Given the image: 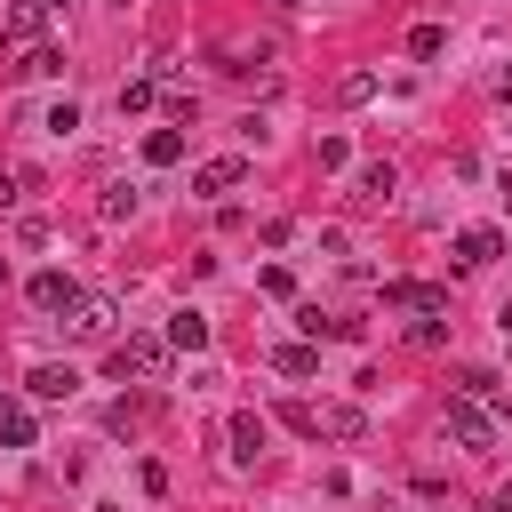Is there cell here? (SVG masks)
<instances>
[{
	"label": "cell",
	"mask_w": 512,
	"mask_h": 512,
	"mask_svg": "<svg viewBox=\"0 0 512 512\" xmlns=\"http://www.w3.org/2000/svg\"><path fill=\"white\" fill-rule=\"evenodd\" d=\"M104 368H112L120 384H128V376H152V384H160V376H168V336H128V344H112Z\"/></svg>",
	"instance_id": "obj_1"
},
{
	"label": "cell",
	"mask_w": 512,
	"mask_h": 512,
	"mask_svg": "<svg viewBox=\"0 0 512 512\" xmlns=\"http://www.w3.org/2000/svg\"><path fill=\"white\" fill-rule=\"evenodd\" d=\"M448 440L472 448V456L496 448V416H488V400H464V392H456V400H448Z\"/></svg>",
	"instance_id": "obj_2"
},
{
	"label": "cell",
	"mask_w": 512,
	"mask_h": 512,
	"mask_svg": "<svg viewBox=\"0 0 512 512\" xmlns=\"http://www.w3.org/2000/svg\"><path fill=\"white\" fill-rule=\"evenodd\" d=\"M112 320H120V304H112L104 288H80V296L64 304V328H72V336H112Z\"/></svg>",
	"instance_id": "obj_3"
},
{
	"label": "cell",
	"mask_w": 512,
	"mask_h": 512,
	"mask_svg": "<svg viewBox=\"0 0 512 512\" xmlns=\"http://www.w3.org/2000/svg\"><path fill=\"white\" fill-rule=\"evenodd\" d=\"M384 304L392 312H416V320H440L448 312V288H432V280H384Z\"/></svg>",
	"instance_id": "obj_4"
},
{
	"label": "cell",
	"mask_w": 512,
	"mask_h": 512,
	"mask_svg": "<svg viewBox=\"0 0 512 512\" xmlns=\"http://www.w3.org/2000/svg\"><path fill=\"white\" fill-rule=\"evenodd\" d=\"M240 176H248V160H240V152H216V160L192 168V192H200V200H224V192H240Z\"/></svg>",
	"instance_id": "obj_5"
},
{
	"label": "cell",
	"mask_w": 512,
	"mask_h": 512,
	"mask_svg": "<svg viewBox=\"0 0 512 512\" xmlns=\"http://www.w3.org/2000/svg\"><path fill=\"white\" fill-rule=\"evenodd\" d=\"M496 256H504V232H496V224L456 232V264H464V272H480V264H496Z\"/></svg>",
	"instance_id": "obj_6"
},
{
	"label": "cell",
	"mask_w": 512,
	"mask_h": 512,
	"mask_svg": "<svg viewBox=\"0 0 512 512\" xmlns=\"http://www.w3.org/2000/svg\"><path fill=\"white\" fill-rule=\"evenodd\" d=\"M392 192H400V176H392V160H368V168L352 176V200H360V208H384Z\"/></svg>",
	"instance_id": "obj_7"
},
{
	"label": "cell",
	"mask_w": 512,
	"mask_h": 512,
	"mask_svg": "<svg viewBox=\"0 0 512 512\" xmlns=\"http://www.w3.org/2000/svg\"><path fill=\"white\" fill-rule=\"evenodd\" d=\"M0 32H8V40H24V48H32V40H40V32H48V0H8V16H0Z\"/></svg>",
	"instance_id": "obj_8"
},
{
	"label": "cell",
	"mask_w": 512,
	"mask_h": 512,
	"mask_svg": "<svg viewBox=\"0 0 512 512\" xmlns=\"http://www.w3.org/2000/svg\"><path fill=\"white\" fill-rule=\"evenodd\" d=\"M24 392H32V400H72V392H80V376H72V368H56V360H40V368L24 376Z\"/></svg>",
	"instance_id": "obj_9"
},
{
	"label": "cell",
	"mask_w": 512,
	"mask_h": 512,
	"mask_svg": "<svg viewBox=\"0 0 512 512\" xmlns=\"http://www.w3.org/2000/svg\"><path fill=\"white\" fill-rule=\"evenodd\" d=\"M224 440H232V456H240V464H256V448H264V416H256V408H232Z\"/></svg>",
	"instance_id": "obj_10"
},
{
	"label": "cell",
	"mask_w": 512,
	"mask_h": 512,
	"mask_svg": "<svg viewBox=\"0 0 512 512\" xmlns=\"http://www.w3.org/2000/svg\"><path fill=\"white\" fill-rule=\"evenodd\" d=\"M56 72H64V48H56V40H32V48L16 56V80H56Z\"/></svg>",
	"instance_id": "obj_11"
},
{
	"label": "cell",
	"mask_w": 512,
	"mask_h": 512,
	"mask_svg": "<svg viewBox=\"0 0 512 512\" xmlns=\"http://www.w3.org/2000/svg\"><path fill=\"white\" fill-rule=\"evenodd\" d=\"M24 296H32L40 312H64V304H72L80 288H72V272H32V288H24Z\"/></svg>",
	"instance_id": "obj_12"
},
{
	"label": "cell",
	"mask_w": 512,
	"mask_h": 512,
	"mask_svg": "<svg viewBox=\"0 0 512 512\" xmlns=\"http://www.w3.org/2000/svg\"><path fill=\"white\" fill-rule=\"evenodd\" d=\"M0 440H8V448H32V440H40V424H32L24 400H0Z\"/></svg>",
	"instance_id": "obj_13"
},
{
	"label": "cell",
	"mask_w": 512,
	"mask_h": 512,
	"mask_svg": "<svg viewBox=\"0 0 512 512\" xmlns=\"http://www.w3.org/2000/svg\"><path fill=\"white\" fill-rule=\"evenodd\" d=\"M168 344H176V352H200V344H208V312H192V304H184V312L168 320Z\"/></svg>",
	"instance_id": "obj_14"
},
{
	"label": "cell",
	"mask_w": 512,
	"mask_h": 512,
	"mask_svg": "<svg viewBox=\"0 0 512 512\" xmlns=\"http://www.w3.org/2000/svg\"><path fill=\"white\" fill-rule=\"evenodd\" d=\"M144 160H152V168H176V160H184V128H152V136H144Z\"/></svg>",
	"instance_id": "obj_15"
},
{
	"label": "cell",
	"mask_w": 512,
	"mask_h": 512,
	"mask_svg": "<svg viewBox=\"0 0 512 512\" xmlns=\"http://www.w3.org/2000/svg\"><path fill=\"white\" fill-rule=\"evenodd\" d=\"M272 368H280V376H312V368H320V352H312V344H280V352H272Z\"/></svg>",
	"instance_id": "obj_16"
},
{
	"label": "cell",
	"mask_w": 512,
	"mask_h": 512,
	"mask_svg": "<svg viewBox=\"0 0 512 512\" xmlns=\"http://www.w3.org/2000/svg\"><path fill=\"white\" fill-rule=\"evenodd\" d=\"M280 424L304 432V440H320V408H304V400H280Z\"/></svg>",
	"instance_id": "obj_17"
},
{
	"label": "cell",
	"mask_w": 512,
	"mask_h": 512,
	"mask_svg": "<svg viewBox=\"0 0 512 512\" xmlns=\"http://www.w3.org/2000/svg\"><path fill=\"white\" fill-rule=\"evenodd\" d=\"M320 432H336V440H360V432H368V416H360V408H328V416H320Z\"/></svg>",
	"instance_id": "obj_18"
},
{
	"label": "cell",
	"mask_w": 512,
	"mask_h": 512,
	"mask_svg": "<svg viewBox=\"0 0 512 512\" xmlns=\"http://www.w3.org/2000/svg\"><path fill=\"white\" fill-rule=\"evenodd\" d=\"M440 48H448V32H440V24H416V32H408V56H416V64H424V56H440Z\"/></svg>",
	"instance_id": "obj_19"
},
{
	"label": "cell",
	"mask_w": 512,
	"mask_h": 512,
	"mask_svg": "<svg viewBox=\"0 0 512 512\" xmlns=\"http://www.w3.org/2000/svg\"><path fill=\"white\" fill-rule=\"evenodd\" d=\"M152 96H160V72H144V80H128V88H120V112H144Z\"/></svg>",
	"instance_id": "obj_20"
},
{
	"label": "cell",
	"mask_w": 512,
	"mask_h": 512,
	"mask_svg": "<svg viewBox=\"0 0 512 512\" xmlns=\"http://www.w3.org/2000/svg\"><path fill=\"white\" fill-rule=\"evenodd\" d=\"M40 128H48V136H72V128H80V104H72V96H64V104H48V112H40Z\"/></svg>",
	"instance_id": "obj_21"
},
{
	"label": "cell",
	"mask_w": 512,
	"mask_h": 512,
	"mask_svg": "<svg viewBox=\"0 0 512 512\" xmlns=\"http://www.w3.org/2000/svg\"><path fill=\"white\" fill-rule=\"evenodd\" d=\"M336 96H344V104H368V96H376V72H344Z\"/></svg>",
	"instance_id": "obj_22"
},
{
	"label": "cell",
	"mask_w": 512,
	"mask_h": 512,
	"mask_svg": "<svg viewBox=\"0 0 512 512\" xmlns=\"http://www.w3.org/2000/svg\"><path fill=\"white\" fill-rule=\"evenodd\" d=\"M456 392H464V400H496V376H488V368H464Z\"/></svg>",
	"instance_id": "obj_23"
},
{
	"label": "cell",
	"mask_w": 512,
	"mask_h": 512,
	"mask_svg": "<svg viewBox=\"0 0 512 512\" xmlns=\"http://www.w3.org/2000/svg\"><path fill=\"white\" fill-rule=\"evenodd\" d=\"M16 192H24V176H16V168H0V208H16Z\"/></svg>",
	"instance_id": "obj_24"
},
{
	"label": "cell",
	"mask_w": 512,
	"mask_h": 512,
	"mask_svg": "<svg viewBox=\"0 0 512 512\" xmlns=\"http://www.w3.org/2000/svg\"><path fill=\"white\" fill-rule=\"evenodd\" d=\"M488 512H512V480H504V488H496V496H488Z\"/></svg>",
	"instance_id": "obj_25"
},
{
	"label": "cell",
	"mask_w": 512,
	"mask_h": 512,
	"mask_svg": "<svg viewBox=\"0 0 512 512\" xmlns=\"http://www.w3.org/2000/svg\"><path fill=\"white\" fill-rule=\"evenodd\" d=\"M496 96H512V64H504V72H496Z\"/></svg>",
	"instance_id": "obj_26"
},
{
	"label": "cell",
	"mask_w": 512,
	"mask_h": 512,
	"mask_svg": "<svg viewBox=\"0 0 512 512\" xmlns=\"http://www.w3.org/2000/svg\"><path fill=\"white\" fill-rule=\"evenodd\" d=\"M496 328H504V336H512V296H504V312H496Z\"/></svg>",
	"instance_id": "obj_27"
},
{
	"label": "cell",
	"mask_w": 512,
	"mask_h": 512,
	"mask_svg": "<svg viewBox=\"0 0 512 512\" xmlns=\"http://www.w3.org/2000/svg\"><path fill=\"white\" fill-rule=\"evenodd\" d=\"M272 8H280V16H296V8H304V0H272Z\"/></svg>",
	"instance_id": "obj_28"
},
{
	"label": "cell",
	"mask_w": 512,
	"mask_h": 512,
	"mask_svg": "<svg viewBox=\"0 0 512 512\" xmlns=\"http://www.w3.org/2000/svg\"><path fill=\"white\" fill-rule=\"evenodd\" d=\"M504 208H512V176H504Z\"/></svg>",
	"instance_id": "obj_29"
},
{
	"label": "cell",
	"mask_w": 512,
	"mask_h": 512,
	"mask_svg": "<svg viewBox=\"0 0 512 512\" xmlns=\"http://www.w3.org/2000/svg\"><path fill=\"white\" fill-rule=\"evenodd\" d=\"M48 8H72V0H48Z\"/></svg>",
	"instance_id": "obj_30"
}]
</instances>
